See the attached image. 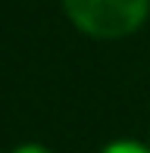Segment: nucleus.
I'll use <instances>...</instances> for the list:
<instances>
[{
    "label": "nucleus",
    "instance_id": "obj_4",
    "mask_svg": "<svg viewBox=\"0 0 150 153\" xmlns=\"http://www.w3.org/2000/svg\"><path fill=\"white\" fill-rule=\"evenodd\" d=\"M147 147H150V144H147Z\"/></svg>",
    "mask_w": 150,
    "mask_h": 153
},
{
    "label": "nucleus",
    "instance_id": "obj_1",
    "mask_svg": "<svg viewBox=\"0 0 150 153\" xmlns=\"http://www.w3.org/2000/svg\"><path fill=\"white\" fill-rule=\"evenodd\" d=\"M63 10L88 38L116 41L144 25L150 0H63Z\"/></svg>",
    "mask_w": 150,
    "mask_h": 153
},
{
    "label": "nucleus",
    "instance_id": "obj_3",
    "mask_svg": "<svg viewBox=\"0 0 150 153\" xmlns=\"http://www.w3.org/2000/svg\"><path fill=\"white\" fill-rule=\"evenodd\" d=\"M10 153H50L44 147V144H19V147H13Z\"/></svg>",
    "mask_w": 150,
    "mask_h": 153
},
{
    "label": "nucleus",
    "instance_id": "obj_2",
    "mask_svg": "<svg viewBox=\"0 0 150 153\" xmlns=\"http://www.w3.org/2000/svg\"><path fill=\"white\" fill-rule=\"evenodd\" d=\"M100 153H150L147 144H141V141H113V144H106Z\"/></svg>",
    "mask_w": 150,
    "mask_h": 153
}]
</instances>
